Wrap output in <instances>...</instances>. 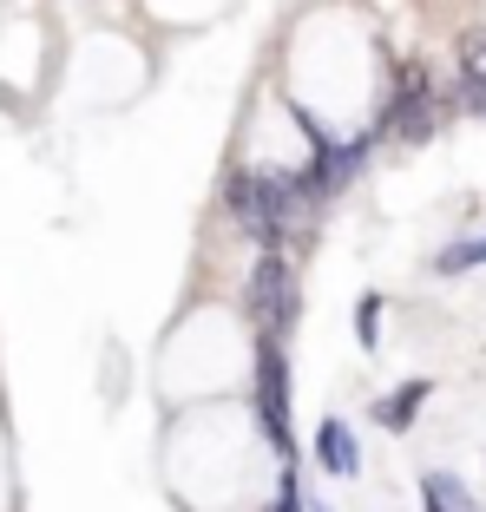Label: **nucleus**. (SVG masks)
<instances>
[{"instance_id": "nucleus-1", "label": "nucleus", "mask_w": 486, "mask_h": 512, "mask_svg": "<svg viewBox=\"0 0 486 512\" xmlns=\"http://www.w3.org/2000/svg\"><path fill=\"white\" fill-rule=\"evenodd\" d=\"M224 204H230V217H237V230L250 243H263V250H276L289 230L303 224V211H309V197H303V184H296V171H257V165L230 171Z\"/></svg>"}, {"instance_id": "nucleus-2", "label": "nucleus", "mask_w": 486, "mask_h": 512, "mask_svg": "<svg viewBox=\"0 0 486 512\" xmlns=\"http://www.w3.org/2000/svg\"><path fill=\"white\" fill-rule=\"evenodd\" d=\"M257 427L276 453H289V355L270 335H257Z\"/></svg>"}, {"instance_id": "nucleus-3", "label": "nucleus", "mask_w": 486, "mask_h": 512, "mask_svg": "<svg viewBox=\"0 0 486 512\" xmlns=\"http://www.w3.org/2000/svg\"><path fill=\"white\" fill-rule=\"evenodd\" d=\"M250 316H257V329L270 342H283L289 322H296V276H289V263L276 250H263L257 270H250Z\"/></svg>"}, {"instance_id": "nucleus-4", "label": "nucleus", "mask_w": 486, "mask_h": 512, "mask_svg": "<svg viewBox=\"0 0 486 512\" xmlns=\"http://www.w3.org/2000/svg\"><path fill=\"white\" fill-rule=\"evenodd\" d=\"M316 460H322V473H335V480H349V473L362 467L349 421H322V427H316Z\"/></svg>"}, {"instance_id": "nucleus-5", "label": "nucleus", "mask_w": 486, "mask_h": 512, "mask_svg": "<svg viewBox=\"0 0 486 512\" xmlns=\"http://www.w3.org/2000/svg\"><path fill=\"white\" fill-rule=\"evenodd\" d=\"M454 66H460V79H467V106L486 112V27H467V33H460Z\"/></svg>"}, {"instance_id": "nucleus-6", "label": "nucleus", "mask_w": 486, "mask_h": 512, "mask_svg": "<svg viewBox=\"0 0 486 512\" xmlns=\"http://www.w3.org/2000/svg\"><path fill=\"white\" fill-rule=\"evenodd\" d=\"M388 119H395L388 132H401V138H427V132H434V92H421V86L408 79V92L395 99V112H388Z\"/></svg>"}, {"instance_id": "nucleus-7", "label": "nucleus", "mask_w": 486, "mask_h": 512, "mask_svg": "<svg viewBox=\"0 0 486 512\" xmlns=\"http://www.w3.org/2000/svg\"><path fill=\"white\" fill-rule=\"evenodd\" d=\"M427 388H434V381H408L401 394H388V401H375V421H381V427H395V434H408V421H414V407L427 401Z\"/></svg>"}, {"instance_id": "nucleus-8", "label": "nucleus", "mask_w": 486, "mask_h": 512, "mask_svg": "<svg viewBox=\"0 0 486 512\" xmlns=\"http://www.w3.org/2000/svg\"><path fill=\"white\" fill-rule=\"evenodd\" d=\"M421 512H473V506H467V493H460L454 473H427L421 480Z\"/></svg>"}, {"instance_id": "nucleus-9", "label": "nucleus", "mask_w": 486, "mask_h": 512, "mask_svg": "<svg viewBox=\"0 0 486 512\" xmlns=\"http://www.w3.org/2000/svg\"><path fill=\"white\" fill-rule=\"evenodd\" d=\"M486 263V237H460V243H447L441 256H434V270L441 276H460V270H480Z\"/></svg>"}, {"instance_id": "nucleus-10", "label": "nucleus", "mask_w": 486, "mask_h": 512, "mask_svg": "<svg viewBox=\"0 0 486 512\" xmlns=\"http://www.w3.org/2000/svg\"><path fill=\"white\" fill-rule=\"evenodd\" d=\"M355 342H362V348L381 342V296H362V302H355Z\"/></svg>"}, {"instance_id": "nucleus-11", "label": "nucleus", "mask_w": 486, "mask_h": 512, "mask_svg": "<svg viewBox=\"0 0 486 512\" xmlns=\"http://www.w3.org/2000/svg\"><path fill=\"white\" fill-rule=\"evenodd\" d=\"M316 512H329V506H316Z\"/></svg>"}]
</instances>
